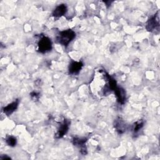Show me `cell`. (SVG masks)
I'll list each match as a JSON object with an SVG mask.
<instances>
[{
	"label": "cell",
	"mask_w": 160,
	"mask_h": 160,
	"mask_svg": "<svg viewBox=\"0 0 160 160\" xmlns=\"http://www.w3.org/2000/svg\"><path fill=\"white\" fill-rule=\"evenodd\" d=\"M91 86L93 93L99 96H106L117 88L115 80L102 69H99L94 74Z\"/></svg>",
	"instance_id": "6da1fadb"
},
{
	"label": "cell",
	"mask_w": 160,
	"mask_h": 160,
	"mask_svg": "<svg viewBox=\"0 0 160 160\" xmlns=\"http://www.w3.org/2000/svg\"><path fill=\"white\" fill-rule=\"evenodd\" d=\"M76 37V33L71 29H67L59 32L56 37V41L62 46H67Z\"/></svg>",
	"instance_id": "7a4b0ae2"
},
{
	"label": "cell",
	"mask_w": 160,
	"mask_h": 160,
	"mask_svg": "<svg viewBox=\"0 0 160 160\" xmlns=\"http://www.w3.org/2000/svg\"><path fill=\"white\" fill-rule=\"evenodd\" d=\"M38 50L41 53H46L52 49V42L51 39L46 36L40 38L38 44Z\"/></svg>",
	"instance_id": "3957f363"
},
{
	"label": "cell",
	"mask_w": 160,
	"mask_h": 160,
	"mask_svg": "<svg viewBox=\"0 0 160 160\" xmlns=\"http://www.w3.org/2000/svg\"><path fill=\"white\" fill-rule=\"evenodd\" d=\"M159 17L158 15H155L151 17L148 21L146 29L149 31H152L159 27Z\"/></svg>",
	"instance_id": "277c9868"
},
{
	"label": "cell",
	"mask_w": 160,
	"mask_h": 160,
	"mask_svg": "<svg viewBox=\"0 0 160 160\" xmlns=\"http://www.w3.org/2000/svg\"><path fill=\"white\" fill-rule=\"evenodd\" d=\"M69 122L67 120H64L61 124L56 134V138H62L64 134H66L69 129Z\"/></svg>",
	"instance_id": "5b68a950"
},
{
	"label": "cell",
	"mask_w": 160,
	"mask_h": 160,
	"mask_svg": "<svg viewBox=\"0 0 160 160\" xmlns=\"http://www.w3.org/2000/svg\"><path fill=\"white\" fill-rule=\"evenodd\" d=\"M83 64L81 62L73 61L72 62L69 66V72L71 74H78L80 70L82 69Z\"/></svg>",
	"instance_id": "8992f818"
},
{
	"label": "cell",
	"mask_w": 160,
	"mask_h": 160,
	"mask_svg": "<svg viewBox=\"0 0 160 160\" xmlns=\"http://www.w3.org/2000/svg\"><path fill=\"white\" fill-rule=\"evenodd\" d=\"M66 11H67V7L66 4H61L56 6V8L54 9V10L52 12V15L54 17L59 18L63 16L64 14H66Z\"/></svg>",
	"instance_id": "52a82bcc"
},
{
	"label": "cell",
	"mask_w": 160,
	"mask_h": 160,
	"mask_svg": "<svg viewBox=\"0 0 160 160\" xmlns=\"http://www.w3.org/2000/svg\"><path fill=\"white\" fill-rule=\"evenodd\" d=\"M19 104V101L16 100L11 104H9L3 108V112L8 116L11 114L18 108Z\"/></svg>",
	"instance_id": "ba28073f"
},
{
	"label": "cell",
	"mask_w": 160,
	"mask_h": 160,
	"mask_svg": "<svg viewBox=\"0 0 160 160\" xmlns=\"http://www.w3.org/2000/svg\"><path fill=\"white\" fill-rule=\"evenodd\" d=\"M114 92L117 98V100L119 103L123 104L126 99V95L124 89L120 88H116L114 89Z\"/></svg>",
	"instance_id": "9c48e42d"
},
{
	"label": "cell",
	"mask_w": 160,
	"mask_h": 160,
	"mask_svg": "<svg viewBox=\"0 0 160 160\" xmlns=\"http://www.w3.org/2000/svg\"><path fill=\"white\" fill-rule=\"evenodd\" d=\"M114 127L116 129V131L119 134H122L126 131L125 130V124L120 118L116 120Z\"/></svg>",
	"instance_id": "30bf717a"
},
{
	"label": "cell",
	"mask_w": 160,
	"mask_h": 160,
	"mask_svg": "<svg viewBox=\"0 0 160 160\" xmlns=\"http://www.w3.org/2000/svg\"><path fill=\"white\" fill-rule=\"evenodd\" d=\"M144 124V121L142 120H139L138 121H137L134 125L133 126V128H132V131H134V132H138L143 126Z\"/></svg>",
	"instance_id": "8fae6325"
},
{
	"label": "cell",
	"mask_w": 160,
	"mask_h": 160,
	"mask_svg": "<svg viewBox=\"0 0 160 160\" xmlns=\"http://www.w3.org/2000/svg\"><path fill=\"white\" fill-rule=\"evenodd\" d=\"M6 141L9 146L13 147L16 144V139L14 136H9L8 138H7Z\"/></svg>",
	"instance_id": "7c38bea8"
},
{
	"label": "cell",
	"mask_w": 160,
	"mask_h": 160,
	"mask_svg": "<svg viewBox=\"0 0 160 160\" xmlns=\"http://www.w3.org/2000/svg\"><path fill=\"white\" fill-rule=\"evenodd\" d=\"M86 140L85 139H81V138H74L73 140V143L76 146H81V147L84 145V144L86 142Z\"/></svg>",
	"instance_id": "4fadbf2b"
}]
</instances>
